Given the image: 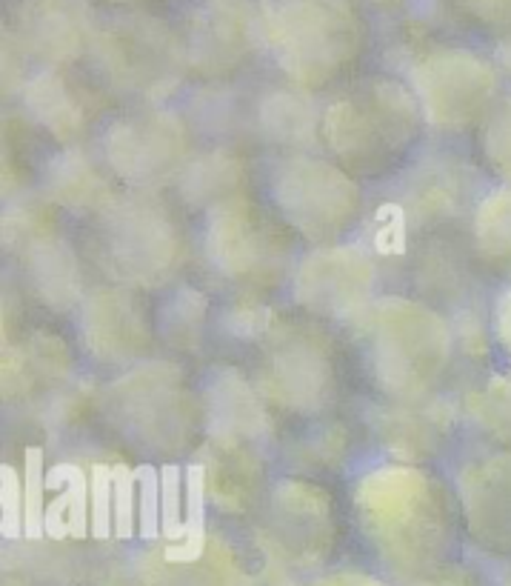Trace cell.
Returning a JSON list of instances; mask_svg holds the SVG:
<instances>
[{"mask_svg": "<svg viewBox=\"0 0 511 586\" xmlns=\"http://www.w3.org/2000/svg\"><path fill=\"white\" fill-rule=\"evenodd\" d=\"M66 481V492L46 506L43 526L46 532L60 541L66 535L83 538L86 535V504H89V486L78 466L60 464L46 472V489H55Z\"/></svg>", "mask_w": 511, "mask_h": 586, "instance_id": "6da1fadb", "label": "cell"}, {"mask_svg": "<svg viewBox=\"0 0 511 586\" xmlns=\"http://www.w3.org/2000/svg\"><path fill=\"white\" fill-rule=\"evenodd\" d=\"M206 544V472L203 466L186 469V535L183 544L169 546L166 558L189 564L203 555Z\"/></svg>", "mask_w": 511, "mask_h": 586, "instance_id": "7a4b0ae2", "label": "cell"}, {"mask_svg": "<svg viewBox=\"0 0 511 586\" xmlns=\"http://www.w3.org/2000/svg\"><path fill=\"white\" fill-rule=\"evenodd\" d=\"M43 489H46V481H43V455L40 449H29L26 452V486H23V498H26V512H23V532L26 538H40L46 532L43 526Z\"/></svg>", "mask_w": 511, "mask_h": 586, "instance_id": "3957f363", "label": "cell"}, {"mask_svg": "<svg viewBox=\"0 0 511 586\" xmlns=\"http://www.w3.org/2000/svg\"><path fill=\"white\" fill-rule=\"evenodd\" d=\"M135 478L140 484V535L143 538H158L163 529V498H160L158 469L143 464L135 469Z\"/></svg>", "mask_w": 511, "mask_h": 586, "instance_id": "277c9868", "label": "cell"}, {"mask_svg": "<svg viewBox=\"0 0 511 586\" xmlns=\"http://www.w3.org/2000/svg\"><path fill=\"white\" fill-rule=\"evenodd\" d=\"M135 481V472L126 466L112 469V518L118 538H132L135 532Z\"/></svg>", "mask_w": 511, "mask_h": 586, "instance_id": "5b68a950", "label": "cell"}, {"mask_svg": "<svg viewBox=\"0 0 511 586\" xmlns=\"http://www.w3.org/2000/svg\"><path fill=\"white\" fill-rule=\"evenodd\" d=\"M89 498H92V535L109 538L112 535V469L95 466L89 481Z\"/></svg>", "mask_w": 511, "mask_h": 586, "instance_id": "8992f818", "label": "cell"}, {"mask_svg": "<svg viewBox=\"0 0 511 586\" xmlns=\"http://www.w3.org/2000/svg\"><path fill=\"white\" fill-rule=\"evenodd\" d=\"M160 498H163V535L183 538L186 524H180V469L163 466L160 469Z\"/></svg>", "mask_w": 511, "mask_h": 586, "instance_id": "52a82bcc", "label": "cell"}, {"mask_svg": "<svg viewBox=\"0 0 511 586\" xmlns=\"http://www.w3.org/2000/svg\"><path fill=\"white\" fill-rule=\"evenodd\" d=\"M23 492H20L18 481H15V469L3 466V535L15 538L20 535V509H23ZM26 512V509H23Z\"/></svg>", "mask_w": 511, "mask_h": 586, "instance_id": "ba28073f", "label": "cell"}, {"mask_svg": "<svg viewBox=\"0 0 511 586\" xmlns=\"http://www.w3.org/2000/svg\"><path fill=\"white\" fill-rule=\"evenodd\" d=\"M377 249L380 252H392V255H400L406 249V218H403L400 206L394 212V221L377 232Z\"/></svg>", "mask_w": 511, "mask_h": 586, "instance_id": "9c48e42d", "label": "cell"}]
</instances>
